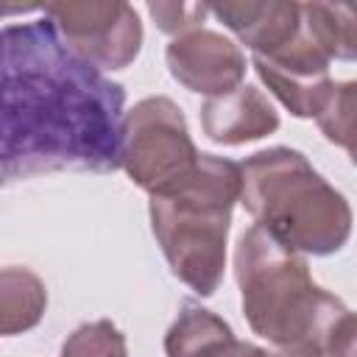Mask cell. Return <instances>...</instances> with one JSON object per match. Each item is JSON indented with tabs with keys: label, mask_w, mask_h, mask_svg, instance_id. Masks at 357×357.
Instances as JSON below:
<instances>
[{
	"label": "cell",
	"mask_w": 357,
	"mask_h": 357,
	"mask_svg": "<svg viewBox=\"0 0 357 357\" xmlns=\"http://www.w3.org/2000/svg\"><path fill=\"white\" fill-rule=\"evenodd\" d=\"M126 89L81 61L47 17L0 28V187L120 167Z\"/></svg>",
	"instance_id": "1"
},
{
	"label": "cell",
	"mask_w": 357,
	"mask_h": 357,
	"mask_svg": "<svg viewBox=\"0 0 357 357\" xmlns=\"http://www.w3.org/2000/svg\"><path fill=\"white\" fill-rule=\"evenodd\" d=\"M234 276L248 326L276 349L354 343L357 329L351 310L312 282L301 254L284 248L259 226L240 234Z\"/></svg>",
	"instance_id": "2"
},
{
	"label": "cell",
	"mask_w": 357,
	"mask_h": 357,
	"mask_svg": "<svg viewBox=\"0 0 357 357\" xmlns=\"http://www.w3.org/2000/svg\"><path fill=\"white\" fill-rule=\"evenodd\" d=\"M240 204L254 226L296 254L326 257L351 237V206L296 148H265L240 165Z\"/></svg>",
	"instance_id": "3"
},
{
	"label": "cell",
	"mask_w": 357,
	"mask_h": 357,
	"mask_svg": "<svg viewBox=\"0 0 357 357\" xmlns=\"http://www.w3.org/2000/svg\"><path fill=\"white\" fill-rule=\"evenodd\" d=\"M240 201V165L201 153L195 167L148 201L153 237L173 271L192 293L212 296L226 271L231 209Z\"/></svg>",
	"instance_id": "4"
},
{
	"label": "cell",
	"mask_w": 357,
	"mask_h": 357,
	"mask_svg": "<svg viewBox=\"0 0 357 357\" xmlns=\"http://www.w3.org/2000/svg\"><path fill=\"white\" fill-rule=\"evenodd\" d=\"M187 120L165 95H151L134 103L120 123V167L148 195L181 181L198 162Z\"/></svg>",
	"instance_id": "5"
},
{
	"label": "cell",
	"mask_w": 357,
	"mask_h": 357,
	"mask_svg": "<svg viewBox=\"0 0 357 357\" xmlns=\"http://www.w3.org/2000/svg\"><path fill=\"white\" fill-rule=\"evenodd\" d=\"M42 14L61 42L100 73L128 67L142 50V22L126 0H61L45 3Z\"/></svg>",
	"instance_id": "6"
},
{
	"label": "cell",
	"mask_w": 357,
	"mask_h": 357,
	"mask_svg": "<svg viewBox=\"0 0 357 357\" xmlns=\"http://www.w3.org/2000/svg\"><path fill=\"white\" fill-rule=\"evenodd\" d=\"M329 61L332 59L301 20L298 33L282 50L254 56V70L293 117H315L335 84L329 78Z\"/></svg>",
	"instance_id": "7"
},
{
	"label": "cell",
	"mask_w": 357,
	"mask_h": 357,
	"mask_svg": "<svg viewBox=\"0 0 357 357\" xmlns=\"http://www.w3.org/2000/svg\"><path fill=\"white\" fill-rule=\"evenodd\" d=\"M165 61L184 89L206 98L226 95L245 78V56L240 45L209 28L173 36L165 50Z\"/></svg>",
	"instance_id": "8"
},
{
	"label": "cell",
	"mask_w": 357,
	"mask_h": 357,
	"mask_svg": "<svg viewBox=\"0 0 357 357\" xmlns=\"http://www.w3.org/2000/svg\"><path fill=\"white\" fill-rule=\"evenodd\" d=\"M251 56H271L282 50L301 25V3L293 0H229L209 6Z\"/></svg>",
	"instance_id": "9"
},
{
	"label": "cell",
	"mask_w": 357,
	"mask_h": 357,
	"mask_svg": "<svg viewBox=\"0 0 357 357\" xmlns=\"http://www.w3.org/2000/svg\"><path fill=\"white\" fill-rule=\"evenodd\" d=\"M201 128L218 145H245L262 137H271L279 128V112L251 84L206 98L201 106Z\"/></svg>",
	"instance_id": "10"
},
{
	"label": "cell",
	"mask_w": 357,
	"mask_h": 357,
	"mask_svg": "<svg viewBox=\"0 0 357 357\" xmlns=\"http://www.w3.org/2000/svg\"><path fill=\"white\" fill-rule=\"evenodd\" d=\"M47 310L45 282L20 265L0 271V337L33 329Z\"/></svg>",
	"instance_id": "11"
},
{
	"label": "cell",
	"mask_w": 357,
	"mask_h": 357,
	"mask_svg": "<svg viewBox=\"0 0 357 357\" xmlns=\"http://www.w3.org/2000/svg\"><path fill=\"white\" fill-rule=\"evenodd\" d=\"M229 337H234V332L220 315H215L212 310L201 304L184 301L178 318L170 324L165 335V354L167 357H201L212 346Z\"/></svg>",
	"instance_id": "12"
},
{
	"label": "cell",
	"mask_w": 357,
	"mask_h": 357,
	"mask_svg": "<svg viewBox=\"0 0 357 357\" xmlns=\"http://www.w3.org/2000/svg\"><path fill=\"white\" fill-rule=\"evenodd\" d=\"M301 20L321 42L329 59L351 61L357 56V14L346 3H301Z\"/></svg>",
	"instance_id": "13"
},
{
	"label": "cell",
	"mask_w": 357,
	"mask_h": 357,
	"mask_svg": "<svg viewBox=\"0 0 357 357\" xmlns=\"http://www.w3.org/2000/svg\"><path fill=\"white\" fill-rule=\"evenodd\" d=\"M354 106H357V84L354 81H335L329 95L324 98L321 109L315 112V123L321 134L354 153Z\"/></svg>",
	"instance_id": "14"
},
{
	"label": "cell",
	"mask_w": 357,
	"mask_h": 357,
	"mask_svg": "<svg viewBox=\"0 0 357 357\" xmlns=\"http://www.w3.org/2000/svg\"><path fill=\"white\" fill-rule=\"evenodd\" d=\"M59 357H128L126 335L109 318L81 324L67 335Z\"/></svg>",
	"instance_id": "15"
},
{
	"label": "cell",
	"mask_w": 357,
	"mask_h": 357,
	"mask_svg": "<svg viewBox=\"0 0 357 357\" xmlns=\"http://www.w3.org/2000/svg\"><path fill=\"white\" fill-rule=\"evenodd\" d=\"M148 14L153 17L159 31L181 36V33L201 28V22L209 14V6L204 3H148Z\"/></svg>",
	"instance_id": "16"
},
{
	"label": "cell",
	"mask_w": 357,
	"mask_h": 357,
	"mask_svg": "<svg viewBox=\"0 0 357 357\" xmlns=\"http://www.w3.org/2000/svg\"><path fill=\"white\" fill-rule=\"evenodd\" d=\"M201 357H271L265 349H259V346H254V343H248V340H237V337H229V340H223V343H218V346H212L206 354H201Z\"/></svg>",
	"instance_id": "17"
}]
</instances>
